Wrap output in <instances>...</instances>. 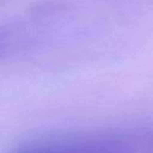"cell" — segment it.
<instances>
[{"mask_svg": "<svg viewBox=\"0 0 153 153\" xmlns=\"http://www.w3.org/2000/svg\"><path fill=\"white\" fill-rule=\"evenodd\" d=\"M152 147L151 133L116 130L44 140L19 148L14 153H149Z\"/></svg>", "mask_w": 153, "mask_h": 153, "instance_id": "cell-1", "label": "cell"}]
</instances>
